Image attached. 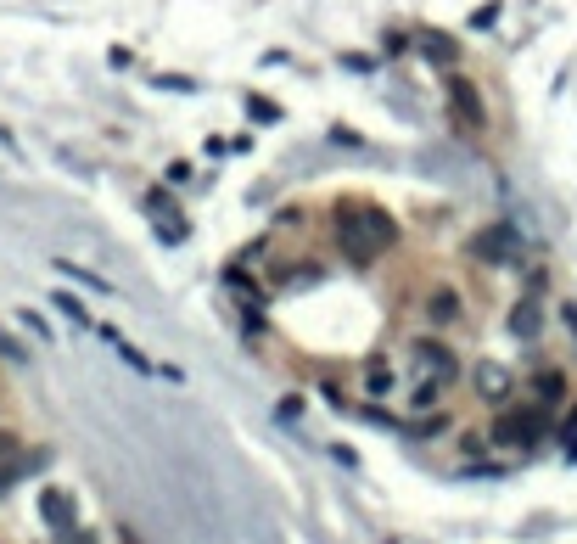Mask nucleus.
I'll list each match as a JSON object with an SVG mask.
<instances>
[{"mask_svg":"<svg viewBox=\"0 0 577 544\" xmlns=\"http://www.w3.org/2000/svg\"><path fill=\"white\" fill-rule=\"evenodd\" d=\"M398 219L387 214V208H376V202H337L331 208V242H337V253L348 258V264H359V270H370L381 253H393L398 247Z\"/></svg>","mask_w":577,"mask_h":544,"instance_id":"obj_1","label":"nucleus"},{"mask_svg":"<svg viewBox=\"0 0 577 544\" xmlns=\"http://www.w3.org/2000/svg\"><path fill=\"white\" fill-rule=\"evenodd\" d=\"M549 416L555 410H544L538 399H527V404H499V416H493V427H488V444H505V449H538L549 438Z\"/></svg>","mask_w":577,"mask_h":544,"instance_id":"obj_2","label":"nucleus"},{"mask_svg":"<svg viewBox=\"0 0 577 544\" xmlns=\"http://www.w3.org/2000/svg\"><path fill=\"white\" fill-rule=\"evenodd\" d=\"M409 365H415V376H437V382H460L465 376V359L454 343H443L437 331H421V337H409Z\"/></svg>","mask_w":577,"mask_h":544,"instance_id":"obj_3","label":"nucleus"},{"mask_svg":"<svg viewBox=\"0 0 577 544\" xmlns=\"http://www.w3.org/2000/svg\"><path fill=\"white\" fill-rule=\"evenodd\" d=\"M465 253L477 258L482 270H505V264H516V258H521V236H516V225L493 219V225H482L477 236L465 242Z\"/></svg>","mask_w":577,"mask_h":544,"instance_id":"obj_4","label":"nucleus"},{"mask_svg":"<svg viewBox=\"0 0 577 544\" xmlns=\"http://www.w3.org/2000/svg\"><path fill=\"white\" fill-rule=\"evenodd\" d=\"M443 90H449V113L460 118L465 135H482V129H488V101H482V90L471 85L460 68H443Z\"/></svg>","mask_w":577,"mask_h":544,"instance_id":"obj_5","label":"nucleus"},{"mask_svg":"<svg viewBox=\"0 0 577 544\" xmlns=\"http://www.w3.org/2000/svg\"><path fill=\"white\" fill-rule=\"evenodd\" d=\"M471 393H477L482 404H510L516 399V371L499 365V359H477V365H471Z\"/></svg>","mask_w":577,"mask_h":544,"instance_id":"obj_6","label":"nucleus"},{"mask_svg":"<svg viewBox=\"0 0 577 544\" xmlns=\"http://www.w3.org/2000/svg\"><path fill=\"white\" fill-rule=\"evenodd\" d=\"M421 320H426L432 331H454V326L465 320V292L449 287V281H443V287H432V292L421 298Z\"/></svg>","mask_w":577,"mask_h":544,"instance_id":"obj_7","label":"nucleus"},{"mask_svg":"<svg viewBox=\"0 0 577 544\" xmlns=\"http://www.w3.org/2000/svg\"><path fill=\"white\" fill-rule=\"evenodd\" d=\"M146 219H152L157 242H169V247H180L185 236H191V225H185V219L174 214V197H169V186H152V191H146Z\"/></svg>","mask_w":577,"mask_h":544,"instance_id":"obj_8","label":"nucleus"},{"mask_svg":"<svg viewBox=\"0 0 577 544\" xmlns=\"http://www.w3.org/2000/svg\"><path fill=\"white\" fill-rule=\"evenodd\" d=\"M505 331L516 343H538V337H544V298H538V292H521L505 315Z\"/></svg>","mask_w":577,"mask_h":544,"instance_id":"obj_9","label":"nucleus"},{"mask_svg":"<svg viewBox=\"0 0 577 544\" xmlns=\"http://www.w3.org/2000/svg\"><path fill=\"white\" fill-rule=\"evenodd\" d=\"M359 382H365V399H393V393H404V376H398V365L387 354H365V365H359Z\"/></svg>","mask_w":577,"mask_h":544,"instance_id":"obj_10","label":"nucleus"},{"mask_svg":"<svg viewBox=\"0 0 577 544\" xmlns=\"http://www.w3.org/2000/svg\"><path fill=\"white\" fill-rule=\"evenodd\" d=\"M40 516H45V528L57 533V539L79 533V511H73V494H68V488H45V494H40Z\"/></svg>","mask_w":577,"mask_h":544,"instance_id":"obj_11","label":"nucleus"},{"mask_svg":"<svg viewBox=\"0 0 577 544\" xmlns=\"http://www.w3.org/2000/svg\"><path fill=\"white\" fill-rule=\"evenodd\" d=\"M527 387H533V399L544 404V410H561V404H566V393H572V382H566V371H561V365H538V371L527 376Z\"/></svg>","mask_w":577,"mask_h":544,"instance_id":"obj_12","label":"nucleus"},{"mask_svg":"<svg viewBox=\"0 0 577 544\" xmlns=\"http://www.w3.org/2000/svg\"><path fill=\"white\" fill-rule=\"evenodd\" d=\"M443 393H449V382H437V376H415V387H409V416L443 410Z\"/></svg>","mask_w":577,"mask_h":544,"instance_id":"obj_13","label":"nucleus"},{"mask_svg":"<svg viewBox=\"0 0 577 544\" xmlns=\"http://www.w3.org/2000/svg\"><path fill=\"white\" fill-rule=\"evenodd\" d=\"M415 45H421V57L437 62V68H454V62H460V45H454L449 34H437V29H426Z\"/></svg>","mask_w":577,"mask_h":544,"instance_id":"obj_14","label":"nucleus"},{"mask_svg":"<svg viewBox=\"0 0 577 544\" xmlns=\"http://www.w3.org/2000/svg\"><path fill=\"white\" fill-rule=\"evenodd\" d=\"M404 432H409V438H443V432H449V410H426V416H409Z\"/></svg>","mask_w":577,"mask_h":544,"instance_id":"obj_15","label":"nucleus"},{"mask_svg":"<svg viewBox=\"0 0 577 544\" xmlns=\"http://www.w3.org/2000/svg\"><path fill=\"white\" fill-rule=\"evenodd\" d=\"M225 281H230V287H236L247 303H264V287H258V281H253L247 270H241V264H225Z\"/></svg>","mask_w":577,"mask_h":544,"instance_id":"obj_16","label":"nucleus"},{"mask_svg":"<svg viewBox=\"0 0 577 544\" xmlns=\"http://www.w3.org/2000/svg\"><path fill=\"white\" fill-rule=\"evenodd\" d=\"M62 275H73V281H85V287H96L101 298H113V287H107V281H101L96 270H85V264H73V258H62Z\"/></svg>","mask_w":577,"mask_h":544,"instance_id":"obj_17","label":"nucleus"},{"mask_svg":"<svg viewBox=\"0 0 577 544\" xmlns=\"http://www.w3.org/2000/svg\"><path fill=\"white\" fill-rule=\"evenodd\" d=\"M247 113H253V124H281V107L269 96H247Z\"/></svg>","mask_w":577,"mask_h":544,"instance_id":"obj_18","label":"nucleus"},{"mask_svg":"<svg viewBox=\"0 0 577 544\" xmlns=\"http://www.w3.org/2000/svg\"><path fill=\"white\" fill-rule=\"evenodd\" d=\"M51 303H57L62 315H68V320H73V326H90V315H85V303L73 298V292H51Z\"/></svg>","mask_w":577,"mask_h":544,"instance_id":"obj_19","label":"nucleus"},{"mask_svg":"<svg viewBox=\"0 0 577 544\" xmlns=\"http://www.w3.org/2000/svg\"><path fill=\"white\" fill-rule=\"evenodd\" d=\"M499 23V0H482L477 12H471V29H493Z\"/></svg>","mask_w":577,"mask_h":544,"instance_id":"obj_20","label":"nucleus"},{"mask_svg":"<svg viewBox=\"0 0 577 544\" xmlns=\"http://www.w3.org/2000/svg\"><path fill=\"white\" fill-rule=\"evenodd\" d=\"M275 225H281V230H303V208H297V202H292V208H281Z\"/></svg>","mask_w":577,"mask_h":544,"instance_id":"obj_21","label":"nucleus"},{"mask_svg":"<svg viewBox=\"0 0 577 544\" xmlns=\"http://www.w3.org/2000/svg\"><path fill=\"white\" fill-rule=\"evenodd\" d=\"M566 455L577 460V404H572V416H566Z\"/></svg>","mask_w":577,"mask_h":544,"instance_id":"obj_22","label":"nucleus"},{"mask_svg":"<svg viewBox=\"0 0 577 544\" xmlns=\"http://www.w3.org/2000/svg\"><path fill=\"white\" fill-rule=\"evenodd\" d=\"M185 180H191V163H185V158L169 163V186H185Z\"/></svg>","mask_w":577,"mask_h":544,"instance_id":"obj_23","label":"nucleus"},{"mask_svg":"<svg viewBox=\"0 0 577 544\" xmlns=\"http://www.w3.org/2000/svg\"><path fill=\"white\" fill-rule=\"evenodd\" d=\"M561 320H566V326H572V348H577V303H572V298L561 303Z\"/></svg>","mask_w":577,"mask_h":544,"instance_id":"obj_24","label":"nucleus"},{"mask_svg":"<svg viewBox=\"0 0 577 544\" xmlns=\"http://www.w3.org/2000/svg\"><path fill=\"white\" fill-rule=\"evenodd\" d=\"M0 455H17V438H12V432H6V438H0Z\"/></svg>","mask_w":577,"mask_h":544,"instance_id":"obj_25","label":"nucleus"},{"mask_svg":"<svg viewBox=\"0 0 577 544\" xmlns=\"http://www.w3.org/2000/svg\"><path fill=\"white\" fill-rule=\"evenodd\" d=\"M12 477H17L12 466H0V494H6V488H12Z\"/></svg>","mask_w":577,"mask_h":544,"instance_id":"obj_26","label":"nucleus"}]
</instances>
